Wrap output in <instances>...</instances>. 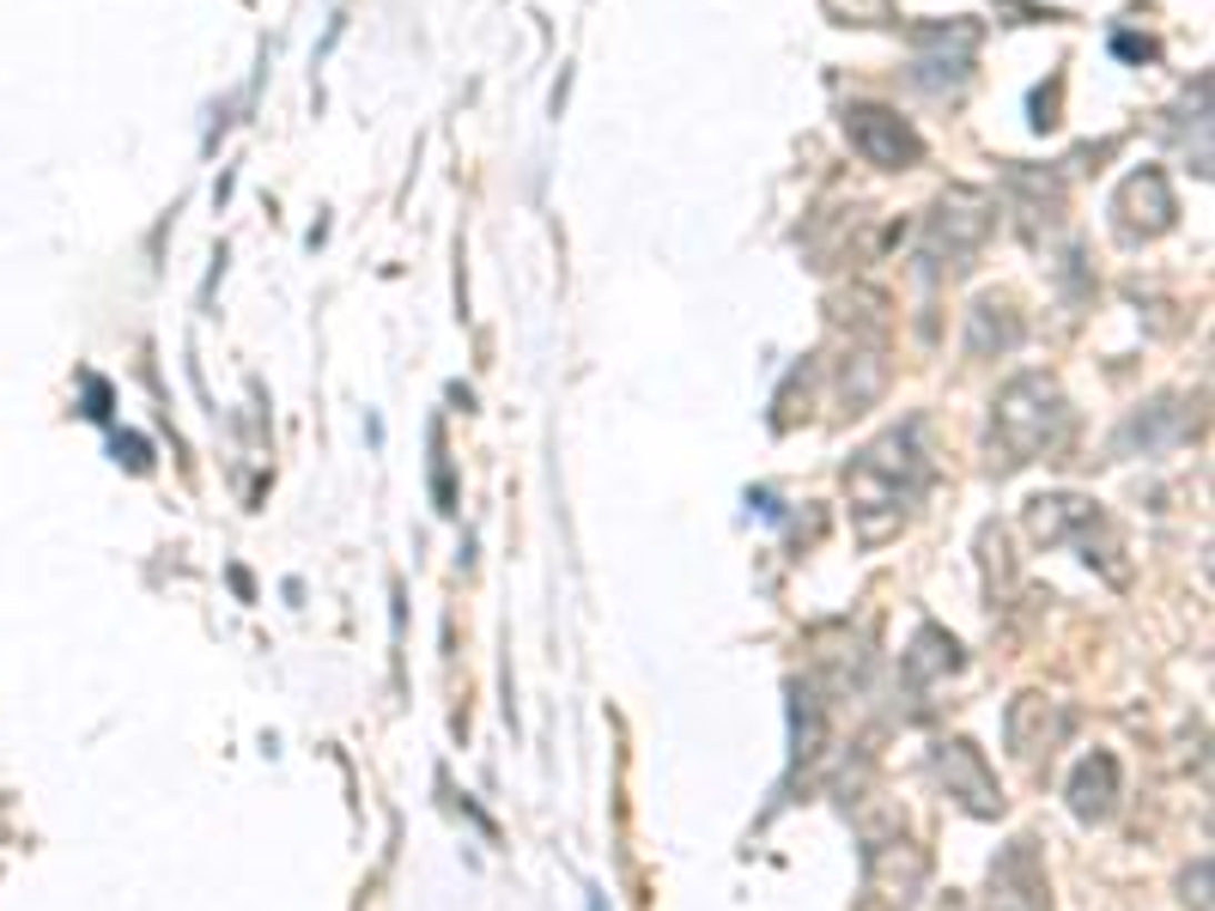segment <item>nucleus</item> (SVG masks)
<instances>
[{"label":"nucleus","instance_id":"obj_9","mask_svg":"<svg viewBox=\"0 0 1215 911\" xmlns=\"http://www.w3.org/2000/svg\"><path fill=\"white\" fill-rule=\"evenodd\" d=\"M1070 809L1076 820H1113L1118 809V760L1113 753H1088L1070 778Z\"/></svg>","mask_w":1215,"mask_h":911},{"label":"nucleus","instance_id":"obj_2","mask_svg":"<svg viewBox=\"0 0 1215 911\" xmlns=\"http://www.w3.org/2000/svg\"><path fill=\"white\" fill-rule=\"evenodd\" d=\"M1064 426H1070L1064 389L1040 371H1021L1015 383H1003L997 408H991V450L1003 456V468H1021L1064 444Z\"/></svg>","mask_w":1215,"mask_h":911},{"label":"nucleus","instance_id":"obj_14","mask_svg":"<svg viewBox=\"0 0 1215 911\" xmlns=\"http://www.w3.org/2000/svg\"><path fill=\"white\" fill-rule=\"evenodd\" d=\"M86 396H92V408H86V413H92V420H110V389H103L98 377L86 383Z\"/></svg>","mask_w":1215,"mask_h":911},{"label":"nucleus","instance_id":"obj_4","mask_svg":"<svg viewBox=\"0 0 1215 911\" xmlns=\"http://www.w3.org/2000/svg\"><path fill=\"white\" fill-rule=\"evenodd\" d=\"M930 881V857L912 839H882L863 851V893L870 911H912Z\"/></svg>","mask_w":1215,"mask_h":911},{"label":"nucleus","instance_id":"obj_6","mask_svg":"<svg viewBox=\"0 0 1215 911\" xmlns=\"http://www.w3.org/2000/svg\"><path fill=\"white\" fill-rule=\"evenodd\" d=\"M1070 735V711L1057 699H1040V693H1021L1010 705V748L1021 765H1033L1040 753H1052L1057 741Z\"/></svg>","mask_w":1215,"mask_h":911},{"label":"nucleus","instance_id":"obj_10","mask_svg":"<svg viewBox=\"0 0 1215 911\" xmlns=\"http://www.w3.org/2000/svg\"><path fill=\"white\" fill-rule=\"evenodd\" d=\"M1088 523H1094V511H1088L1082 499H1070V492L1027 504V529H1033L1040 541H1064V535H1076V529H1088Z\"/></svg>","mask_w":1215,"mask_h":911},{"label":"nucleus","instance_id":"obj_1","mask_svg":"<svg viewBox=\"0 0 1215 911\" xmlns=\"http://www.w3.org/2000/svg\"><path fill=\"white\" fill-rule=\"evenodd\" d=\"M930 487V456L917 426H894L875 444H863L845 468V499H851V529L863 547H882L900 535V523L912 517V504Z\"/></svg>","mask_w":1215,"mask_h":911},{"label":"nucleus","instance_id":"obj_3","mask_svg":"<svg viewBox=\"0 0 1215 911\" xmlns=\"http://www.w3.org/2000/svg\"><path fill=\"white\" fill-rule=\"evenodd\" d=\"M991 231V201L973 189H954L936 201V213H930V231H924V256L936 268H973V250L985 243Z\"/></svg>","mask_w":1215,"mask_h":911},{"label":"nucleus","instance_id":"obj_13","mask_svg":"<svg viewBox=\"0 0 1215 911\" xmlns=\"http://www.w3.org/2000/svg\"><path fill=\"white\" fill-rule=\"evenodd\" d=\"M839 19H857V24H875V19H887V0H839Z\"/></svg>","mask_w":1215,"mask_h":911},{"label":"nucleus","instance_id":"obj_8","mask_svg":"<svg viewBox=\"0 0 1215 911\" xmlns=\"http://www.w3.org/2000/svg\"><path fill=\"white\" fill-rule=\"evenodd\" d=\"M1118 226L1131 231H1143V238H1155V231H1167L1173 226V189H1167V177L1161 171H1136L1131 182L1118 189Z\"/></svg>","mask_w":1215,"mask_h":911},{"label":"nucleus","instance_id":"obj_12","mask_svg":"<svg viewBox=\"0 0 1215 911\" xmlns=\"http://www.w3.org/2000/svg\"><path fill=\"white\" fill-rule=\"evenodd\" d=\"M991 329H997V347H1015V341H1021L1015 310H1010V304H997V298H985V304L973 310V353L991 341Z\"/></svg>","mask_w":1215,"mask_h":911},{"label":"nucleus","instance_id":"obj_11","mask_svg":"<svg viewBox=\"0 0 1215 911\" xmlns=\"http://www.w3.org/2000/svg\"><path fill=\"white\" fill-rule=\"evenodd\" d=\"M954 662H961V657H954V638H948V632H936V627H924V632H917V644H912V657H906V674H912L917 687H924L930 674L954 669Z\"/></svg>","mask_w":1215,"mask_h":911},{"label":"nucleus","instance_id":"obj_7","mask_svg":"<svg viewBox=\"0 0 1215 911\" xmlns=\"http://www.w3.org/2000/svg\"><path fill=\"white\" fill-rule=\"evenodd\" d=\"M936 778L948 784V797H961L973 814L1003 809V797H997V784H991V772H985V760H978L973 741H942L936 748Z\"/></svg>","mask_w":1215,"mask_h":911},{"label":"nucleus","instance_id":"obj_5","mask_svg":"<svg viewBox=\"0 0 1215 911\" xmlns=\"http://www.w3.org/2000/svg\"><path fill=\"white\" fill-rule=\"evenodd\" d=\"M845 134H851V147H857L870 164H882V171H906V164L924 159V140H917L894 110H882V103H851Z\"/></svg>","mask_w":1215,"mask_h":911}]
</instances>
